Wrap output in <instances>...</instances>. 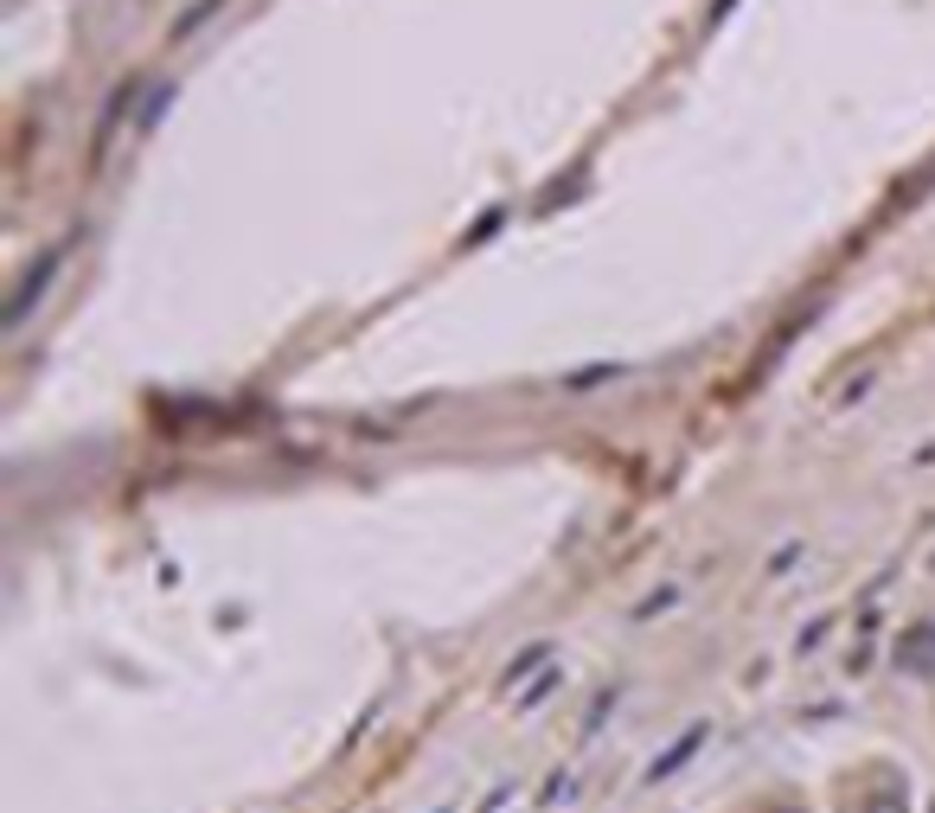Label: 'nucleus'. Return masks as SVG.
<instances>
[{"label": "nucleus", "instance_id": "1", "mask_svg": "<svg viewBox=\"0 0 935 813\" xmlns=\"http://www.w3.org/2000/svg\"><path fill=\"white\" fill-rule=\"evenodd\" d=\"M897 673H909V679H929L935 673V621L904 628V640H897Z\"/></svg>", "mask_w": 935, "mask_h": 813}, {"label": "nucleus", "instance_id": "2", "mask_svg": "<svg viewBox=\"0 0 935 813\" xmlns=\"http://www.w3.org/2000/svg\"><path fill=\"white\" fill-rule=\"evenodd\" d=\"M865 813H909V782L897 768H884L878 782L865 788Z\"/></svg>", "mask_w": 935, "mask_h": 813}, {"label": "nucleus", "instance_id": "3", "mask_svg": "<svg viewBox=\"0 0 935 813\" xmlns=\"http://www.w3.org/2000/svg\"><path fill=\"white\" fill-rule=\"evenodd\" d=\"M699 750H705V724H692V731H686L673 750H660V756L648 763V782H667V775H679V763H692Z\"/></svg>", "mask_w": 935, "mask_h": 813}, {"label": "nucleus", "instance_id": "4", "mask_svg": "<svg viewBox=\"0 0 935 813\" xmlns=\"http://www.w3.org/2000/svg\"><path fill=\"white\" fill-rule=\"evenodd\" d=\"M58 276V251L46 256V263H39V270H32L27 282H20V295H13V307H7V321H13V327H20V321H27L32 314V302H39V288H46V282Z\"/></svg>", "mask_w": 935, "mask_h": 813}, {"label": "nucleus", "instance_id": "5", "mask_svg": "<svg viewBox=\"0 0 935 813\" xmlns=\"http://www.w3.org/2000/svg\"><path fill=\"white\" fill-rule=\"evenodd\" d=\"M545 660H551V640H532V647H520V654L506 660V679H500V686L513 692L520 679H532V666H545Z\"/></svg>", "mask_w": 935, "mask_h": 813}, {"label": "nucleus", "instance_id": "6", "mask_svg": "<svg viewBox=\"0 0 935 813\" xmlns=\"http://www.w3.org/2000/svg\"><path fill=\"white\" fill-rule=\"evenodd\" d=\"M551 686H558V673H545V679H532V686L520 692V712H539V705H545V698H551Z\"/></svg>", "mask_w": 935, "mask_h": 813}, {"label": "nucleus", "instance_id": "7", "mask_svg": "<svg viewBox=\"0 0 935 813\" xmlns=\"http://www.w3.org/2000/svg\"><path fill=\"white\" fill-rule=\"evenodd\" d=\"M660 609H673V589H653V596H648V603H641V609H634V615L648 621V615H660Z\"/></svg>", "mask_w": 935, "mask_h": 813}, {"label": "nucleus", "instance_id": "8", "mask_svg": "<svg viewBox=\"0 0 935 813\" xmlns=\"http://www.w3.org/2000/svg\"><path fill=\"white\" fill-rule=\"evenodd\" d=\"M795 558H801V545H788V551H776V564H769V577H788V570H795Z\"/></svg>", "mask_w": 935, "mask_h": 813}, {"label": "nucleus", "instance_id": "9", "mask_svg": "<svg viewBox=\"0 0 935 813\" xmlns=\"http://www.w3.org/2000/svg\"><path fill=\"white\" fill-rule=\"evenodd\" d=\"M776 813H801V807H776Z\"/></svg>", "mask_w": 935, "mask_h": 813}, {"label": "nucleus", "instance_id": "10", "mask_svg": "<svg viewBox=\"0 0 935 813\" xmlns=\"http://www.w3.org/2000/svg\"><path fill=\"white\" fill-rule=\"evenodd\" d=\"M929 813H935V801H929Z\"/></svg>", "mask_w": 935, "mask_h": 813}]
</instances>
